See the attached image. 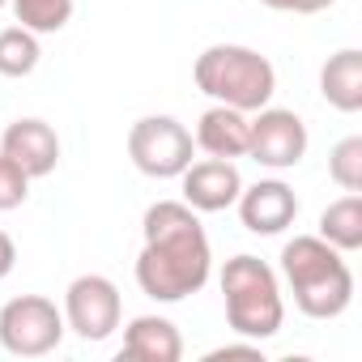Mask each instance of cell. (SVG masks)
Wrapping results in <instances>:
<instances>
[{
    "instance_id": "obj_1",
    "label": "cell",
    "mask_w": 362,
    "mask_h": 362,
    "mask_svg": "<svg viewBox=\"0 0 362 362\" xmlns=\"http://www.w3.org/2000/svg\"><path fill=\"white\" fill-rule=\"evenodd\" d=\"M141 256L136 286L153 303H184L201 294L214 273V247L201 226V214L184 201H158L141 218Z\"/></svg>"
},
{
    "instance_id": "obj_2",
    "label": "cell",
    "mask_w": 362,
    "mask_h": 362,
    "mask_svg": "<svg viewBox=\"0 0 362 362\" xmlns=\"http://www.w3.org/2000/svg\"><path fill=\"white\" fill-rule=\"evenodd\" d=\"M281 277L307 320H337L354 303V273L345 264V252H337L320 235H294L281 247Z\"/></svg>"
},
{
    "instance_id": "obj_3",
    "label": "cell",
    "mask_w": 362,
    "mask_h": 362,
    "mask_svg": "<svg viewBox=\"0 0 362 362\" xmlns=\"http://www.w3.org/2000/svg\"><path fill=\"white\" fill-rule=\"evenodd\" d=\"M192 81L214 103L247 111V115L269 107L277 94V69L269 64V56H260L256 47H239V43L205 47L192 64Z\"/></svg>"
},
{
    "instance_id": "obj_4",
    "label": "cell",
    "mask_w": 362,
    "mask_h": 362,
    "mask_svg": "<svg viewBox=\"0 0 362 362\" xmlns=\"http://www.w3.org/2000/svg\"><path fill=\"white\" fill-rule=\"evenodd\" d=\"M222 298H226V324L235 337L269 341L286 324V298L277 273L260 256H235L222 269Z\"/></svg>"
},
{
    "instance_id": "obj_5",
    "label": "cell",
    "mask_w": 362,
    "mask_h": 362,
    "mask_svg": "<svg viewBox=\"0 0 362 362\" xmlns=\"http://www.w3.org/2000/svg\"><path fill=\"white\" fill-rule=\"evenodd\" d=\"M197 153L192 132L175 115H145L128 128V158L149 179H179Z\"/></svg>"
},
{
    "instance_id": "obj_6",
    "label": "cell",
    "mask_w": 362,
    "mask_h": 362,
    "mask_svg": "<svg viewBox=\"0 0 362 362\" xmlns=\"http://www.w3.org/2000/svg\"><path fill=\"white\" fill-rule=\"evenodd\" d=\"M64 332V311L43 294H18L0 307V345L18 358H43L60 349Z\"/></svg>"
},
{
    "instance_id": "obj_7",
    "label": "cell",
    "mask_w": 362,
    "mask_h": 362,
    "mask_svg": "<svg viewBox=\"0 0 362 362\" xmlns=\"http://www.w3.org/2000/svg\"><path fill=\"white\" fill-rule=\"evenodd\" d=\"M124 320L119 286L103 273H81L64 290V324L81 341H107Z\"/></svg>"
},
{
    "instance_id": "obj_8",
    "label": "cell",
    "mask_w": 362,
    "mask_h": 362,
    "mask_svg": "<svg viewBox=\"0 0 362 362\" xmlns=\"http://www.w3.org/2000/svg\"><path fill=\"white\" fill-rule=\"evenodd\" d=\"M307 124L286 111V107H260L252 111V128H247V158L269 166V170H290L307 158Z\"/></svg>"
},
{
    "instance_id": "obj_9",
    "label": "cell",
    "mask_w": 362,
    "mask_h": 362,
    "mask_svg": "<svg viewBox=\"0 0 362 362\" xmlns=\"http://www.w3.org/2000/svg\"><path fill=\"white\" fill-rule=\"evenodd\" d=\"M179 184H184V205H192L197 214H222L239 201L243 175L230 158H205V162H188Z\"/></svg>"
},
{
    "instance_id": "obj_10",
    "label": "cell",
    "mask_w": 362,
    "mask_h": 362,
    "mask_svg": "<svg viewBox=\"0 0 362 362\" xmlns=\"http://www.w3.org/2000/svg\"><path fill=\"white\" fill-rule=\"evenodd\" d=\"M235 205H239V222L252 235H281L298 218V197H294L290 184H281V179H260L252 188L243 184Z\"/></svg>"
},
{
    "instance_id": "obj_11",
    "label": "cell",
    "mask_w": 362,
    "mask_h": 362,
    "mask_svg": "<svg viewBox=\"0 0 362 362\" xmlns=\"http://www.w3.org/2000/svg\"><path fill=\"white\" fill-rule=\"evenodd\" d=\"M0 153L13 158L30 179H43L60 166V136L47 119H13L0 132Z\"/></svg>"
},
{
    "instance_id": "obj_12",
    "label": "cell",
    "mask_w": 362,
    "mask_h": 362,
    "mask_svg": "<svg viewBox=\"0 0 362 362\" xmlns=\"http://www.w3.org/2000/svg\"><path fill=\"white\" fill-rule=\"evenodd\" d=\"M119 358L128 362H179L184 358V337L166 315H136L124 328Z\"/></svg>"
},
{
    "instance_id": "obj_13",
    "label": "cell",
    "mask_w": 362,
    "mask_h": 362,
    "mask_svg": "<svg viewBox=\"0 0 362 362\" xmlns=\"http://www.w3.org/2000/svg\"><path fill=\"white\" fill-rule=\"evenodd\" d=\"M247 128H252V115L247 111H235V107H222L214 103L201 119H197V149H205L209 158H247Z\"/></svg>"
},
{
    "instance_id": "obj_14",
    "label": "cell",
    "mask_w": 362,
    "mask_h": 362,
    "mask_svg": "<svg viewBox=\"0 0 362 362\" xmlns=\"http://www.w3.org/2000/svg\"><path fill=\"white\" fill-rule=\"evenodd\" d=\"M320 94L341 115L362 111V52L358 47H341V52H332L324 60V69H320Z\"/></svg>"
},
{
    "instance_id": "obj_15",
    "label": "cell",
    "mask_w": 362,
    "mask_h": 362,
    "mask_svg": "<svg viewBox=\"0 0 362 362\" xmlns=\"http://www.w3.org/2000/svg\"><path fill=\"white\" fill-rule=\"evenodd\" d=\"M320 239L332 243V247L345 252V256L362 247V197H358V192L332 201V205L320 214Z\"/></svg>"
},
{
    "instance_id": "obj_16",
    "label": "cell",
    "mask_w": 362,
    "mask_h": 362,
    "mask_svg": "<svg viewBox=\"0 0 362 362\" xmlns=\"http://www.w3.org/2000/svg\"><path fill=\"white\" fill-rule=\"evenodd\" d=\"M39 35L26 26H5L0 30V77H30L39 69Z\"/></svg>"
},
{
    "instance_id": "obj_17",
    "label": "cell",
    "mask_w": 362,
    "mask_h": 362,
    "mask_svg": "<svg viewBox=\"0 0 362 362\" xmlns=\"http://www.w3.org/2000/svg\"><path fill=\"white\" fill-rule=\"evenodd\" d=\"M18 26L35 30V35H56L69 26L73 18V0H9Z\"/></svg>"
},
{
    "instance_id": "obj_18",
    "label": "cell",
    "mask_w": 362,
    "mask_h": 362,
    "mask_svg": "<svg viewBox=\"0 0 362 362\" xmlns=\"http://www.w3.org/2000/svg\"><path fill=\"white\" fill-rule=\"evenodd\" d=\"M328 175L345 192H362V136H345L328 153Z\"/></svg>"
},
{
    "instance_id": "obj_19",
    "label": "cell",
    "mask_w": 362,
    "mask_h": 362,
    "mask_svg": "<svg viewBox=\"0 0 362 362\" xmlns=\"http://www.w3.org/2000/svg\"><path fill=\"white\" fill-rule=\"evenodd\" d=\"M26 197H30V175H26L13 158L0 153V214L26 205Z\"/></svg>"
},
{
    "instance_id": "obj_20",
    "label": "cell",
    "mask_w": 362,
    "mask_h": 362,
    "mask_svg": "<svg viewBox=\"0 0 362 362\" xmlns=\"http://www.w3.org/2000/svg\"><path fill=\"white\" fill-rule=\"evenodd\" d=\"M264 9H277V13H324L332 9L337 0H260Z\"/></svg>"
},
{
    "instance_id": "obj_21",
    "label": "cell",
    "mask_w": 362,
    "mask_h": 362,
    "mask_svg": "<svg viewBox=\"0 0 362 362\" xmlns=\"http://www.w3.org/2000/svg\"><path fill=\"white\" fill-rule=\"evenodd\" d=\"M13 264H18V247H13V239L5 235V226H0V281L13 273Z\"/></svg>"
},
{
    "instance_id": "obj_22",
    "label": "cell",
    "mask_w": 362,
    "mask_h": 362,
    "mask_svg": "<svg viewBox=\"0 0 362 362\" xmlns=\"http://www.w3.org/2000/svg\"><path fill=\"white\" fill-rule=\"evenodd\" d=\"M239 354H243V358H260V345H222V349H209L205 358L218 362V358H239Z\"/></svg>"
},
{
    "instance_id": "obj_23",
    "label": "cell",
    "mask_w": 362,
    "mask_h": 362,
    "mask_svg": "<svg viewBox=\"0 0 362 362\" xmlns=\"http://www.w3.org/2000/svg\"><path fill=\"white\" fill-rule=\"evenodd\" d=\"M5 5H9V0H0V9H5Z\"/></svg>"
}]
</instances>
